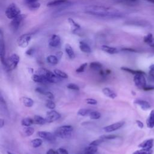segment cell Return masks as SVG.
Wrapping results in <instances>:
<instances>
[{"mask_svg": "<svg viewBox=\"0 0 154 154\" xmlns=\"http://www.w3.org/2000/svg\"><path fill=\"white\" fill-rule=\"evenodd\" d=\"M85 13L94 16L103 18H120L123 14L118 10L102 5H88L85 8Z\"/></svg>", "mask_w": 154, "mask_h": 154, "instance_id": "6da1fadb", "label": "cell"}, {"mask_svg": "<svg viewBox=\"0 0 154 154\" xmlns=\"http://www.w3.org/2000/svg\"><path fill=\"white\" fill-rule=\"evenodd\" d=\"M37 74H38L43 77L45 78V79L47 81V82L48 83H57L60 81V79L59 77H58L54 72H52L49 70H48L46 68L41 67L39 68L37 71Z\"/></svg>", "mask_w": 154, "mask_h": 154, "instance_id": "7a4b0ae2", "label": "cell"}, {"mask_svg": "<svg viewBox=\"0 0 154 154\" xmlns=\"http://www.w3.org/2000/svg\"><path fill=\"white\" fill-rule=\"evenodd\" d=\"M73 131V128L71 125H63L56 129L54 134L57 137L67 138L71 136Z\"/></svg>", "mask_w": 154, "mask_h": 154, "instance_id": "3957f363", "label": "cell"}, {"mask_svg": "<svg viewBox=\"0 0 154 154\" xmlns=\"http://www.w3.org/2000/svg\"><path fill=\"white\" fill-rule=\"evenodd\" d=\"M21 14L20 10L15 4H10L5 10V14L8 19H13Z\"/></svg>", "mask_w": 154, "mask_h": 154, "instance_id": "277c9868", "label": "cell"}, {"mask_svg": "<svg viewBox=\"0 0 154 154\" xmlns=\"http://www.w3.org/2000/svg\"><path fill=\"white\" fill-rule=\"evenodd\" d=\"M20 57L16 54H11L7 59V66L5 69L8 70H12L16 69L19 63Z\"/></svg>", "mask_w": 154, "mask_h": 154, "instance_id": "5b68a950", "label": "cell"}, {"mask_svg": "<svg viewBox=\"0 0 154 154\" xmlns=\"http://www.w3.org/2000/svg\"><path fill=\"white\" fill-rule=\"evenodd\" d=\"M145 74L143 73H139L135 75L134 76V82L135 84V85L141 90H143L146 86H147V82L146 79L144 76Z\"/></svg>", "mask_w": 154, "mask_h": 154, "instance_id": "8992f818", "label": "cell"}, {"mask_svg": "<svg viewBox=\"0 0 154 154\" xmlns=\"http://www.w3.org/2000/svg\"><path fill=\"white\" fill-rule=\"evenodd\" d=\"M31 40V35L29 34H25L20 35L17 41V45L22 48H26Z\"/></svg>", "mask_w": 154, "mask_h": 154, "instance_id": "52a82bcc", "label": "cell"}, {"mask_svg": "<svg viewBox=\"0 0 154 154\" xmlns=\"http://www.w3.org/2000/svg\"><path fill=\"white\" fill-rule=\"evenodd\" d=\"M61 117V114L57 111L54 109H51L48 111L46 114V120L47 123H52L54 122L57 121Z\"/></svg>", "mask_w": 154, "mask_h": 154, "instance_id": "ba28073f", "label": "cell"}, {"mask_svg": "<svg viewBox=\"0 0 154 154\" xmlns=\"http://www.w3.org/2000/svg\"><path fill=\"white\" fill-rule=\"evenodd\" d=\"M0 58L2 64L5 67L7 66V60L5 58V45L3 40V35H2V32L1 31L0 34Z\"/></svg>", "mask_w": 154, "mask_h": 154, "instance_id": "9c48e42d", "label": "cell"}, {"mask_svg": "<svg viewBox=\"0 0 154 154\" xmlns=\"http://www.w3.org/2000/svg\"><path fill=\"white\" fill-rule=\"evenodd\" d=\"M37 135L40 138L50 142L55 141L57 137L54 134H52L51 132L45 131H40L37 132Z\"/></svg>", "mask_w": 154, "mask_h": 154, "instance_id": "30bf717a", "label": "cell"}, {"mask_svg": "<svg viewBox=\"0 0 154 154\" xmlns=\"http://www.w3.org/2000/svg\"><path fill=\"white\" fill-rule=\"evenodd\" d=\"M124 125H125L124 122H122V121L117 122L112 124H111L109 125L105 126L103 128V131L105 132H112L120 129Z\"/></svg>", "mask_w": 154, "mask_h": 154, "instance_id": "8fae6325", "label": "cell"}, {"mask_svg": "<svg viewBox=\"0 0 154 154\" xmlns=\"http://www.w3.org/2000/svg\"><path fill=\"white\" fill-rule=\"evenodd\" d=\"M25 16L24 14H20L17 17L12 19V20L10 23V27L13 31H16L18 29V28L20 26V24L21 23L22 20L25 18Z\"/></svg>", "mask_w": 154, "mask_h": 154, "instance_id": "7c38bea8", "label": "cell"}, {"mask_svg": "<svg viewBox=\"0 0 154 154\" xmlns=\"http://www.w3.org/2000/svg\"><path fill=\"white\" fill-rule=\"evenodd\" d=\"M134 103L138 105L143 110L146 111L149 109L151 108V105L150 103L146 100L140 99H137L134 100Z\"/></svg>", "mask_w": 154, "mask_h": 154, "instance_id": "4fadbf2b", "label": "cell"}, {"mask_svg": "<svg viewBox=\"0 0 154 154\" xmlns=\"http://www.w3.org/2000/svg\"><path fill=\"white\" fill-rule=\"evenodd\" d=\"M61 43V38L57 34H54L51 36L49 41V45L52 48H57Z\"/></svg>", "mask_w": 154, "mask_h": 154, "instance_id": "5bb4252c", "label": "cell"}, {"mask_svg": "<svg viewBox=\"0 0 154 154\" xmlns=\"http://www.w3.org/2000/svg\"><path fill=\"white\" fill-rule=\"evenodd\" d=\"M153 141L154 140L153 138L146 140L138 144V147L141 149H152V147L153 146Z\"/></svg>", "mask_w": 154, "mask_h": 154, "instance_id": "9a60e30c", "label": "cell"}, {"mask_svg": "<svg viewBox=\"0 0 154 154\" xmlns=\"http://www.w3.org/2000/svg\"><path fill=\"white\" fill-rule=\"evenodd\" d=\"M102 91L103 93V94L106 96V97L114 99L117 97V94L116 92H114L112 90H111V88H108V87H104L102 88Z\"/></svg>", "mask_w": 154, "mask_h": 154, "instance_id": "2e32d148", "label": "cell"}, {"mask_svg": "<svg viewBox=\"0 0 154 154\" xmlns=\"http://www.w3.org/2000/svg\"><path fill=\"white\" fill-rule=\"evenodd\" d=\"M100 48L103 52L108 53L109 54H115L119 52V50L117 49V48L115 47L105 45H102Z\"/></svg>", "mask_w": 154, "mask_h": 154, "instance_id": "e0dca14e", "label": "cell"}, {"mask_svg": "<svg viewBox=\"0 0 154 154\" xmlns=\"http://www.w3.org/2000/svg\"><path fill=\"white\" fill-rule=\"evenodd\" d=\"M67 0H54L52 1H50L47 4L48 7H57V6H61L66 5L68 3H69Z\"/></svg>", "mask_w": 154, "mask_h": 154, "instance_id": "ac0fdd59", "label": "cell"}, {"mask_svg": "<svg viewBox=\"0 0 154 154\" xmlns=\"http://www.w3.org/2000/svg\"><path fill=\"white\" fill-rule=\"evenodd\" d=\"M65 52L69 58L71 60H73L75 58V52L72 48V47L69 44H66L65 45Z\"/></svg>", "mask_w": 154, "mask_h": 154, "instance_id": "d6986e66", "label": "cell"}, {"mask_svg": "<svg viewBox=\"0 0 154 154\" xmlns=\"http://www.w3.org/2000/svg\"><path fill=\"white\" fill-rule=\"evenodd\" d=\"M79 48L80 49V50L84 52V53H87V54H90L91 52V48L90 47V46L86 43L85 42H82V41H81L79 42Z\"/></svg>", "mask_w": 154, "mask_h": 154, "instance_id": "ffe728a7", "label": "cell"}, {"mask_svg": "<svg viewBox=\"0 0 154 154\" xmlns=\"http://www.w3.org/2000/svg\"><path fill=\"white\" fill-rule=\"evenodd\" d=\"M22 103L26 107L31 108L34 105V100L28 97H22L20 99Z\"/></svg>", "mask_w": 154, "mask_h": 154, "instance_id": "44dd1931", "label": "cell"}, {"mask_svg": "<svg viewBox=\"0 0 154 154\" xmlns=\"http://www.w3.org/2000/svg\"><path fill=\"white\" fill-rule=\"evenodd\" d=\"M143 41L145 43L147 44L150 47L154 48V37L152 34L149 33L146 36H144Z\"/></svg>", "mask_w": 154, "mask_h": 154, "instance_id": "7402d4cb", "label": "cell"}, {"mask_svg": "<svg viewBox=\"0 0 154 154\" xmlns=\"http://www.w3.org/2000/svg\"><path fill=\"white\" fill-rule=\"evenodd\" d=\"M146 125L149 128H153L154 127V110H152L150 114L146 120Z\"/></svg>", "mask_w": 154, "mask_h": 154, "instance_id": "603a6c76", "label": "cell"}, {"mask_svg": "<svg viewBox=\"0 0 154 154\" xmlns=\"http://www.w3.org/2000/svg\"><path fill=\"white\" fill-rule=\"evenodd\" d=\"M31 79L32 80L35 82H37V83H46L47 82V81L46 79H45V77L38 75V74H37V73H35V74H33L31 76Z\"/></svg>", "mask_w": 154, "mask_h": 154, "instance_id": "cb8c5ba5", "label": "cell"}, {"mask_svg": "<svg viewBox=\"0 0 154 154\" xmlns=\"http://www.w3.org/2000/svg\"><path fill=\"white\" fill-rule=\"evenodd\" d=\"M33 120H34V123L37 124V125H45L46 123H47L45 117L44 118L42 116H39V115H35L34 116Z\"/></svg>", "mask_w": 154, "mask_h": 154, "instance_id": "d4e9b609", "label": "cell"}, {"mask_svg": "<svg viewBox=\"0 0 154 154\" xmlns=\"http://www.w3.org/2000/svg\"><path fill=\"white\" fill-rule=\"evenodd\" d=\"M98 150L97 146L88 145L84 149V153L87 154H95Z\"/></svg>", "mask_w": 154, "mask_h": 154, "instance_id": "484cf974", "label": "cell"}, {"mask_svg": "<svg viewBox=\"0 0 154 154\" xmlns=\"http://www.w3.org/2000/svg\"><path fill=\"white\" fill-rule=\"evenodd\" d=\"M46 61L51 65H56L58 63L59 58L55 55H50L46 57Z\"/></svg>", "mask_w": 154, "mask_h": 154, "instance_id": "4316f807", "label": "cell"}, {"mask_svg": "<svg viewBox=\"0 0 154 154\" xmlns=\"http://www.w3.org/2000/svg\"><path fill=\"white\" fill-rule=\"evenodd\" d=\"M121 69L123 71H125L126 72H128V73H130L134 75H137V74H139V73H143V74H146L144 72L142 71V70H134V69H130L129 67H121Z\"/></svg>", "mask_w": 154, "mask_h": 154, "instance_id": "83f0119b", "label": "cell"}, {"mask_svg": "<svg viewBox=\"0 0 154 154\" xmlns=\"http://www.w3.org/2000/svg\"><path fill=\"white\" fill-rule=\"evenodd\" d=\"M34 123V122L33 119H31L30 117H25L21 120V125L25 127L31 126Z\"/></svg>", "mask_w": 154, "mask_h": 154, "instance_id": "f1b7e54d", "label": "cell"}, {"mask_svg": "<svg viewBox=\"0 0 154 154\" xmlns=\"http://www.w3.org/2000/svg\"><path fill=\"white\" fill-rule=\"evenodd\" d=\"M43 143V140L42 138H35L31 140V145L33 148H38L40 146H42Z\"/></svg>", "mask_w": 154, "mask_h": 154, "instance_id": "f546056e", "label": "cell"}, {"mask_svg": "<svg viewBox=\"0 0 154 154\" xmlns=\"http://www.w3.org/2000/svg\"><path fill=\"white\" fill-rule=\"evenodd\" d=\"M54 72L58 77H59L61 79H66L68 78L67 74L66 72L61 70L60 69H55L54 70Z\"/></svg>", "mask_w": 154, "mask_h": 154, "instance_id": "4dcf8cb0", "label": "cell"}, {"mask_svg": "<svg viewBox=\"0 0 154 154\" xmlns=\"http://www.w3.org/2000/svg\"><path fill=\"white\" fill-rule=\"evenodd\" d=\"M90 67L94 70H100L102 68V64L99 62L93 61L90 63Z\"/></svg>", "mask_w": 154, "mask_h": 154, "instance_id": "1f68e13d", "label": "cell"}, {"mask_svg": "<svg viewBox=\"0 0 154 154\" xmlns=\"http://www.w3.org/2000/svg\"><path fill=\"white\" fill-rule=\"evenodd\" d=\"M92 111V110L90 109H85V108H81V109H79L78 112H77V114L78 116H82V117H84V116H88L90 113Z\"/></svg>", "mask_w": 154, "mask_h": 154, "instance_id": "d6a6232c", "label": "cell"}, {"mask_svg": "<svg viewBox=\"0 0 154 154\" xmlns=\"http://www.w3.org/2000/svg\"><path fill=\"white\" fill-rule=\"evenodd\" d=\"M88 117H90V119L91 120H98L101 117V114L99 112V111H92Z\"/></svg>", "mask_w": 154, "mask_h": 154, "instance_id": "836d02e7", "label": "cell"}, {"mask_svg": "<svg viewBox=\"0 0 154 154\" xmlns=\"http://www.w3.org/2000/svg\"><path fill=\"white\" fill-rule=\"evenodd\" d=\"M153 150L152 149H141L140 150H135L132 154H152Z\"/></svg>", "mask_w": 154, "mask_h": 154, "instance_id": "e575fe53", "label": "cell"}, {"mask_svg": "<svg viewBox=\"0 0 154 154\" xmlns=\"http://www.w3.org/2000/svg\"><path fill=\"white\" fill-rule=\"evenodd\" d=\"M34 132V129L31 126L25 127L24 129V134L26 137L31 136Z\"/></svg>", "mask_w": 154, "mask_h": 154, "instance_id": "d590c367", "label": "cell"}, {"mask_svg": "<svg viewBox=\"0 0 154 154\" xmlns=\"http://www.w3.org/2000/svg\"><path fill=\"white\" fill-rule=\"evenodd\" d=\"M45 106L47 108L49 109H54L56 106L55 102L51 99H48L45 102Z\"/></svg>", "mask_w": 154, "mask_h": 154, "instance_id": "8d00e7d4", "label": "cell"}, {"mask_svg": "<svg viewBox=\"0 0 154 154\" xmlns=\"http://www.w3.org/2000/svg\"><path fill=\"white\" fill-rule=\"evenodd\" d=\"M118 136L115 134H107V135H103L100 137L102 139L105 140H114L116 139Z\"/></svg>", "mask_w": 154, "mask_h": 154, "instance_id": "74e56055", "label": "cell"}, {"mask_svg": "<svg viewBox=\"0 0 154 154\" xmlns=\"http://www.w3.org/2000/svg\"><path fill=\"white\" fill-rule=\"evenodd\" d=\"M104 141H105L104 140L102 139L101 138H99L98 139H96V140H94L92 141L89 144L92 145V146H99L101 143H102Z\"/></svg>", "mask_w": 154, "mask_h": 154, "instance_id": "f35d334b", "label": "cell"}, {"mask_svg": "<svg viewBox=\"0 0 154 154\" xmlns=\"http://www.w3.org/2000/svg\"><path fill=\"white\" fill-rule=\"evenodd\" d=\"M88 64L87 63H84L82 64H81L76 69V72L77 73H82L83 72H84L85 68L87 67Z\"/></svg>", "mask_w": 154, "mask_h": 154, "instance_id": "ab89813d", "label": "cell"}, {"mask_svg": "<svg viewBox=\"0 0 154 154\" xmlns=\"http://www.w3.org/2000/svg\"><path fill=\"white\" fill-rule=\"evenodd\" d=\"M67 88L69 90L78 91L79 90V87L74 83H69L67 85Z\"/></svg>", "mask_w": 154, "mask_h": 154, "instance_id": "60d3db41", "label": "cell"}, {"mask_svg": "<svg viewBox=\"0 0 154 154\" xmlns=\"http://www.w3.org/2000/svg\"><path fill=\"white\" fill-rule=\"evenodd\" d=\"M27 6L29 8H30L31 10H37L40 7V4L36 2L31 3L29 4H27Z\"/></svg>", "mask_w": 154, "mask_h": 154, "instance_id": "b9f144b4", "label": "cell"}, {"mask_svg": "<svg viewBox=\"0 0 154 154\" xmlns=\"http://www.w3.org/2000/svg\"><path fill=\"white\" fill-rule=\"evenodd\" d=\"M85 102L88 104V105H96L97 104V101L93 98H87L85 99Z\"/></svg>", "mask_w": 154, "mask_h": 154, "instance_id": "7bdbcfd3", "label": "cell"}, {"mask_svg": "<svg viewBox=\"0 0 154 154\" xmlns=\"http://www.w3.org/2000/svg\"><path fill=\"white\" fill-rule=\"evenodd\" d=\"M68 20H69V22L73 26L75 27L76 29L80 28V25H79L78 23H76L73 19H72V18H69Z\"/></svg>", "mask_w": 154, "mask_h": 154, "instance_id": "ee69618b", "label": "cell"}, {"mask_svg": "<svg viewBox=\"0 0 154 154\" xmlns=\"http://www.w3.org/2000/svg\"><path fill=\"white\" fill-rule=\"evenodd\" d=\"M58 154H69V152L64 148L60 147L57 149Z\"/></svg>", "mask_w": 154, "mask_h": 154, "instance_id": "f6af8a7d", "label": "cell"}, {"mask_svg": "<svg viewBox=\"0 0 154 154\" xmlns=\"http://www.w3.org/2000/svg\"><path fill=\"white\" fill-rule=\"evenodd\" d=\"M35 91L36 92L38 93L41 94H44V95H45V94H46V91H46L44 88H42V87H40L35 88Z\"/></svg>", "mask_w": 154, "mask_h": 154, "instance_id": "bcb514c9", "label": "cell"}, {"mask_svg": "<svg viewBox=\"0 0 154 154\" xmlns=\"http://www.w3.org/2000/svg\"><path fill=\"white\" fill-rule=\"evenodd\" d=\"M0 102H1V106H2L4 109H7V106L6 102H5V100H4V99L3 98V97H2V95H1V97H0Z\"/></svg>", "mask_w": 154, "mask_h": 154, "instance_id": "7dc6e473", "label": "cell"}, {"mask_svg": "<svg viewBox=\"0 0 154 154\" xmlns=\"http://www.w3.org/2000/svg\"><path fill=\"white\" fill-rule=\"evenodd\" d=\"M45 96L47 97V98H48V99H51V100H53L54 99V94L51 92V91H46V94H45Z\"/></svg>", "mask_w": 154, "mask_h": 154, "instance_id": "c3c4849f", "label": "cell"}, {"mask_svg": "<svg viewBox=\"0 0 154 154\" xmlns=\"http://www.w3.org/2000/svg\"><path fill=\"white\" fill-rule=\"evenodd\" d=\"M149 73L150 75V76H151L152 77L154 78V64H152L150 67H149Z\"/></svg>", "mask_w": 154, "mask_h": 154, "instance_id": "681fc988", "label": "cell"}, {"mask_svg": "<svg viewBox=\"0 0 154 154\" xmlns=\"http://www.w3.org/2000/svg\"><path fill=\"white\" fill-rule=\"evenodd\" d=\"M46 154H58L57 150H54L53 149H49L47 152Z\"/></svg>", "mask_w": 154, "mask_h": 154, "instance_id": "f907efd6", "label": "cell"}, {"mask_svg": "<svg viewBox=\"0 0 154 154\" xmlns=\"http://www.w3.org/2000/svg\"><path fill=\"white\" fill-rule=\"evenodd\" d=\"M136 123H137V126H138V128H140V129L143 128V127H144V124H143V123L141 121H140V120H136Z\"/></svg>", "mask_w": 154, "mask_h": 154, "instance_id": "816d5d0a", "label": "cell"}, {"mask_svg": "<svg viewBox=\"0 0 154 154\" xmlns=\"http://www.w3.org/2000/svg\"><path fill=\"white\" fill-rule=\"evenodd\" d=\"M33 53H34V49H32V48L29 49L26 51V54L28 55H32Z\"/></svg>", "mask_w": 154, "mask_h": 154, "instance_id": "f5cc1de1", "label": "cell"}, {"mask_svg": "<svg viewBox=\"0 0 154 154\" xmlns=\"http://www.w3.org/2000/svg\"><path fill=\"white\" fill-rule=\"evenodd\" d=\"M154 90V87L153 86H150V85H147L143 89V90L144 91H150V90Z\"/></svg>", "mask_w": 154, "mask_h": 154, "instance_id": "db71d44e", "label": "cell"}, {"mask_svg": "<svg viewBox=\"0 0 154 154\" xmlns=\"http://www.w3.org/2000/svg\"><path fill=\"white\" fill-rule=\"evenodd\" d=\"M37 1V0H25V3L27 5V4H29L31 3L36 2Z\"/></svg>", "mask_w": 154, "mask_h": 154, "instance_id": "11a10c76", "label": "cell"}, {"mask_svg": "<svg viewBox=\"0 0 154 154\" xmlns=\"http://www.w3.org/2000/svg\"><path fill=\"white\" fill-rule=\"evenodd\" d=\"M5 125V120L3 119H0V127L2 128Z\"/></svg>", "mask_w": 154, "mask_h": 154, "instance_id": "9f6ffc18", "label": "cell"}, {"mask_svg": "<svg viewBox=\"0 0 154 154\" xmlns=\"http://www.w3.org/2000/svg\"><path fill=\"white\" fill-rule=\"evenodd\" d=\"M144 1H148V2H151V3L154 4V0H144Z\"/></svg>", "mask_w": 154, "mask_h": 154, "instance_id": "6f0895ef", "label": "cell"}, {"mask_svg": "<svg viewBox=\"0 0 154 154\" xmlns=\"http://www.w3.org/2000/svg\"><path fill=\"white\" fill-rule=\"evenodd\" d=\"M126 1H131V2H135L137 0H126Z\"/></svg>", "mask_w": 154, "mask_h": 154, "instance_id": "680465c9", "label": "cell"}, {"mask_svg": "<svg viewBox=\"0 0 154 154\" xmlns=\"http://www.w3.org/2000/svg\"><path fill=\"white\" fill-rule=\"evenodd\" d=\"M7 154H13V153H11V152H8V151H7Z\"/></svg>", "mask_w": 154, "mask_h": 154, "instance_id": "91938a15", "label": "cell"}, {"mask_svg": "<svg viewBox=\"0 0 154 154\" xmlns=\"http://www.w3.org/2000/svg\"><path fill=\"white\" fill-rule=\"evenodd\" d=\"M83 154H87V153H83Z\"/></svg>", "mask_w": 154, "mask_h": 154, "instance_id": "94428289", "label": "cell"}]
</instances>
